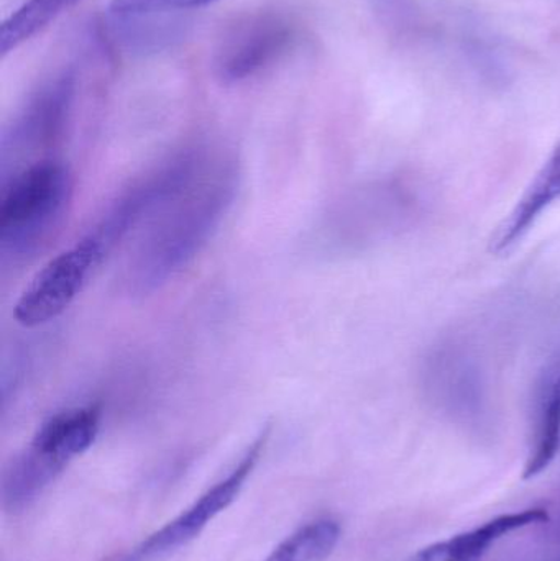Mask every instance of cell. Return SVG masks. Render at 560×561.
I'll return each instance as SVG.
<instances>
[{
	"mask_svg": "<svg viewBox=\"0 0 560 561\" xmlns=\"http://www.w3.org/2000/svg\"><path fill=\"white\" fill-rule=\"evenodd\" d=\"M236 168L201 171L186 191L151 217L128 265L132 293L150 294L183 272L213 239L237 193Z\"/></svg>",
	"mask_w": 560,
	"mask_h": 561,
	"instance_id": "6da1fadb",
	"label": "cell"
},
{
	"mask_svg": "<svg viewBox=\"0 0 560 561\" xmlns=\"http://www.w3.org/2000/svg\"><path fill=\"white\" fill-rule=\"evenodd\" d=\"M71 196V173L61 161H35L3 180L0 197L3 265H22L42 252L61 224Z\"/></svg>",
	"mask_w": 560,
	"mask_h": 561,
	"instance_id": "7a4b0ae2",
	"label": "cell"
},
{
	"mask_svg": "<svg viewBox=\"0 0 560 561\" xmlns=\"http://www.w3.org/2000/svg\"><path fill=\"white\" fill-rule=\"evenodd\" d=\"M102 409L82 405L52 415L39 425L25 450L13 458L2 484L3 506L28 507L75 458L94 444L101 428Z\"/></svg>",
	"mask_w": 560,
	"mask_h": 561,
	"instance_id": "3957f363",
	"label": "cell"
},
{
	"mask_svg": "<svg viewBox=\"0 0 560 561\" xmlns=\"http://www.w3.org/2000/svg\"><path fill=\"white\" fill-rule=\"evenodd\" d=\"M111 250L94 232L49 260L23 289L13 307V319L25 329L58 319L84 289Z\"/></svg>",
	"mask_w": 560,
	"mask_h": 561,
	"instance_id": "277c9868",
	"label": "cell"
},
{
	"mask_svg": "<svg viewBox=\"0 0 560 561\" xmlns=\"http://www.w3.org/2000/svg\"><path fill=\"white\" fill-rule=\"evenodd\" d=\"M268 438L270 428H265L247 448L239 463L232 468V471L226 478L217 481L203 496H199V500L194 501L190 507H186L180 516L164 524L157 533L148 536L134 552L118 561L160 559V557L168 556V553L174 552V550L196 539L209 526V523H213L222 511H226L237 500L240 491L245 486V481L249 480L250 474L255 470L256 463L262 458Z\"/></svg>",
	"mask_w": 560,
	"mask_h": 561,
	"instance_id": "5b68a950",
	"label": "cell"
},
{
	"mask_svg": "<svg viewBox=\"0 0 560 561\" xmlns=\"http://www.w3.org/2000/svg\"><path fill=\"white\" fill-rule=\"evenodd\" d=\"M295 30L285 16L259 12L237 20L214 51V72L226 84L252 79L278 61L292 45Z\"/></svg>",
	"mask_w": 560,
	"mask_h": 561,
	"instance_id": "8992f818",
	"label": "cell"
},
{
	"mask_svg": "<svg viewBox=\"0 0 560 561\" xmlns=\"http://www.w3.org/2000/svg\"><path fill=\"white\" fill-rule=\"evenodd\" d=\"M76 76L62 71L46 81L26 102L2 138V164L55 144L61 135L75 99Z\"/></svg>",
	"mask_w": 560,
	"mask_h": 561,
	"instance_id": "52a82bcc",
	"label": "cell"
},
{
	"mask_svg": "<svg viewBox=\"0 0 560 561\" xmlns=\"http://www.w3.org/2000/svg\"><path fill=\"white\" fill-rule=\"evenodd\" d=\"M546 520H548V513L538 507L522 511V513L502 514L476 529L466 530L443 542L433 543L407 561H483L490 550L510 534L529 526H538Z\"/></svg>",
	"mask_w": 560,
	"mask_h": 561,
	"instance_id": "ba28073f",
	"label": "cell"
},
{
	"mask_svg": "<svg viewBox=\"0 0 560 561\" xmlns=\"http://www.w3.org/2000/svg\"><path fill=\"white\" fill-rule=\"evenodd\" d=\"M560 451V353L539 379L533 405L532 438L525 465V480L551 467Z\"/></svg>",
	"mask_w": 560,
	"mask_h": 561,
	"instance_id": "9c48e42d",
	"label": "cell"
},
{
	"mask_svg": "<svg viewBox=\"0 0 560 561\" xmlns=\"http://www.w3.org/2000/svg\"><path fill=\"white\" fill-rule=\"evenodd\" d=\"M560 201V145L549 160L533 178L528 190L508 214L492 239V252L505 253L512 250L546 209Z\"/></svg>",
	"mask_w": 560,
	"mask_h": 561,
	"instance_id": "30bf717a",
	"label": "cell"
},
{
	"mask_svg": "<svg viewBox=\"0 0 560 561\" xmlns=\"http://www.w3.org/2000/svg\"><path fill=\"white\" fill-rule=\"evenodd\" d=\"M79 2L82 0H25L0 26V55L15 51Z\"/></svg>",
	"mask_w": 560,
	"mask_h": 561,
	"instance_id": "8fae6325",
	"label": "cell"
},
{
	"mask_svg": "<svg viewBox=\"0 0 560 561\" xmlns=\"http://www.w3.org/2000/svg\"><path fill=\"white\" fill-rule=\"evenodd\" d=\"M338 520L316 519L286 537L263 561H325L341 540Z\"/></svg>",
	"mask_w": 560,
	"mask_h": 561,
	"instance_id": "7c38bea8",
	"label": "cell"
},
{
	"mask_svg": "<svg viewBox=\"0 0 560 561\" xmlns=\"http://www.w3.org/2000/svg\"><path fill=\"white\" fill-rule=\"evenodd\" d=\"M213 2L217 0H112L108 12L114 20L140 19V16L190 12Z\"/></svg>",
	"mask_w": 560,
	"mask_h": 561,
	"instance_id": "4fadbf2b",
	"label": "cell"
}]
</instances>
